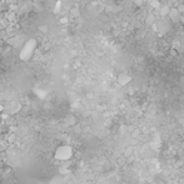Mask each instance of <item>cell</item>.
<instances>
[{
  "instance_id": "6da1fadb",
  "label": "cell",
  "mask_w": 184,
  "mask_h": 184,
  "mask_svg": "<svg viewBox=\"0 0 184 184\" xmlns=\"http://www.w3.org/2000/svg\"><path fill=\"white\" fill-rule=\"evenodd\" d=\"M36 47H38V43L35 39L31 38V39L26 40L24 45H23L21 50L19 51V58H20V60H23V62H29L33 58L34 53L36 50Z\"/></svg>"
},
{
  "instance_id": "7a4b0ae2",
  "label": "cell",
  "mask_w": 184,
  "mask_h": 184,
  "mask_svg": "<svg viewBox=\"0 0 184 184\" xmlns=\"http://www.w3.org/2000/svg\"><path fill=\"white\" fill-rule=\"evenodd\" d=\"M73 154H74V150L70 145H59L58 148L55 149L54 152V158L58 161H62V163H65V161L70 160L73 158Z\"/></svg>"
},
{
  "instance_id": "3957f363",
  "label": "cell",
  "mask_w": 184,
  "mask_h": 184,
  "mask_svg": "<svg viewBox=\"0 0 184 184\" xmlns=\"http://www.w3.org/2000/svg\"><path fill=\"white\" fill-rule=\"evenodd\" d=\"M21 109V105L18 103V101H13V103H10L9 105H6V107H4V111L8 113V114H15V113H18L19 110Z\"/></svg>"
},
{
  "instance_id": "277c9868",
  "label": "cell",
  "mask_w": 184,
  "mask_h": 184,
  "mask_svg": "<svg viewBox=\"0 0 184 184\" xmlns=\"http://www.w3.org/2000/svg\"><path fill=\"white\" fill-rule=\"evenodd\" d=\"M116 80H118L119 85L127 86V85L131 81V77H130L129 74H127V73H120V74L118 75V78H116Z\"/></svg>"
},
{
  "instance_id": "5b68a950",
  "label": "cell",
  "mask_w": 184,
  "mask_h": 184,
  "mask_svg": "<svg viewBox=\"0 0 184 184\" xmlns=\"http://www.w3.org/2000/svg\"><path fill=\"white\" fill-rule=\"evenodd\" d=\"M168 18L170 19L172 23H179V21H180V18H182V15L179 14V11L176 10V8H170V10H169V14H168Z\"/></svg>"
},
{
  "instance_id": "8992f818",
  "label": "cell",
  "mask_w": 184,
  "mask_h": 184,
  "mask_svg": "<svg viewBox=\"0 0 184 184\" xmlns=\"http://www.w3.org/2000/svg\"><path fill=\"white\" fill-rule=\"evenodd\" d=\"M158 24V31H163V33H167V31H169L170 30V25L168 24L165 20H163V21H160V23H157Z\"/></svg>"
},
{
  "instance_id": "52a82bcc",
  "label": "cell",
  "mask_w": 184,
  "mask_h": 184,
  "mask_svg": "<svg viewBox=\"0 0 184 184\" xmlns=\"http://www.w3.org/2000/svg\"><path fill=\"white\" fill-rule=\"evenodd\" d=\"M169 10H170V8H169L168 5H163L159 8V15L161 18H167L168 14H169Z\"/></svg>"
},
{
  "instance_id": "ba28073f",
  "label": "cell",
  "mask_w": 184,
  "mask_h": 184,
  "mask_svg": "<svg viewBox=\"0 0 184 184\" xmlns=\"http://www.w3.org/2000/svg\"><path fill=\"white\" fill-rule=\"evenodd\" d=\"M70 15H71V18H79L81 15L80 13V9H79L78 6H74V8H71V10H70Z\"/></svg>"
},
{
  "instance_id": "9c48e42d",
  "label": "cell",
  "mask_w": 184,
  "mask_h": 184,
  "mask_svg": "<svg viewBox=\"0 0 184 184\" xmlns=\"http://www.w3.org/2000/svg\"><path fill=\"white\" fill-rule=\"evenodd\" d=\"M65 124L66 125H73V124H75V116L74 115H68L65 118Z\"/></svg>"
},
{
  "instance_id": "30bf717a",
  "label": "cell",
  "mask_w": 184,
  "mask_h": 184,
  "mask_svg": "<svg viewBox=\"0 0 184 184\" xmlns=\"http://www.w3.org/2000/svg\"><path fill=\"white\" fill-rule=\"evenodd\" d=\"M145 23H146V25H150L152 26L154 23H155V18H154V15H148V16H146V19H145Z\"/></svg>"
},
{
  "instance_id": "8fae6325",
  "label": "cell",
  "mask_w": 184,
  "mask_h": 184,
  "mask_svg": "<svg viewBox=\"0 0 184 184\" xmlns=\"http://www.w3.org/2000/svg\"><path fill=\"white\" fill-rule=\"evenodd\" d=\"M39 31H40V33H43V34H47V33L49 31V26H48V25H45V24L40 25V26H39Z\"/></svg>"
},
{
  "instance_id": "7c38bea8",
  "label": "cell",
  "mask_w": 184,
  "mask_h": 184,
  "mask_svg": "<svg viewBox=\"0 0 184 184\" xmlns=\"http://www.w3.org/2000/svg\"><path fill=\"white\" fill-rule=\"evenodd\" d=\"M176 10L179 11V14H180V15L184 14V4H179V5L176 6Z\"/></svg>"
},
{
  "instance_id": "4fadbf2b",
  "label": "cell",
  "mask_w": 184,
  "mask_h": 184,
  "mask_svg": "<svg viewBox=\"0 0 184 184\" xmlns=\"http://www.w3.org/2000/svg\"><path fill=\"white\" fill-rule=\"evenodd\" d=\"M133 3L137 5L138 8H140V6H143V4H144V1L143 0H133Z\"/></svg>"
},
{
  "instance_id": "5bb4252c",
  "label": "cell",
  "mask_w": 184,
  "mask_h": 184,
  "mask_svg": "<svg viewBox=\"0 0 184 184\" xmlns=\"http://www.w3.org/2000/svg\"><path fill=\"white\" fill-rule=\"evenodd\" d=\"M170 54H172L173 56H175L176 54H178V51H176V50H175V49H174V48H172V49H170Z\"/></svg>"
},
{
  "instance_id": "9a60e30c",
  "label": "cell",
  "mask_w": 184,
  "mask_h": 184,
  "mask_svg": "<svg viewBox=\"0 0 184 184\" xmlns=\"http://www.w3.org/2000/svg\"><path fill=\"white\" fill-rule=\"evenodd\" d=\"M152 29H153V31H158V24L157 23H154V24L152 25Z\"/></svg>"
},
{
  "instance_id": "2e32d148",
  "label": "cell",
  "mask_w": 184,
  "mask_h": 184,
  "mask_svg": "<svg viewBox=\"0 0 184 184\" xmlns=\"http://www.w3.org/2000/svg\"><path fill=\"white\" fill-rule=\"evenodd\" d=\"M60 172H63V174H66V173H69V169H65L64 167L60 168Z\"/></svg>"
},
{
  "instance_id": "e0dca14e",
  "label": "cell",
  "mask_w": 184,
  "mask_h": 184,
  "mask_svg": "<svg viewBox=\"0 0 184 184\" xmlns=\"http://www.w3.org/2000/svg\"><path fill=\"white\" fill-rule=\"evenodd\" d=\"M3 113H4V105L0 104V114H3Z\"/></svg>"
},
{
  "instance_id": "ac0fdd59",
  "label": "cell",
  "mask_w": 184,
  "mask_h": 184,
  "mask_svg": "<svg viewBox=\"0 0 184 184\" xmlns=\"http://www.w3.org/2000/svg\"><path fill=\"white\" fill-rule=\"evenodd\" d=\"M153 6H159V3H158V1H155V0H153Z\"/></svg>"
},
{
  "instance_id": "d6986e66",
  "label": "cell",
  "mask_w": 184,
  "mask_h": 184,
  "mask_svg": "<svg viewBox=\"0 0 184 184\" xmlns=\"http://www.w3.org/2000/svg\"><path fill=\"white\" fill-rule=\"evenodd\" d=\"M180 84H182V85L184 86V77H182V78H180Z\"/></svg>"
},
{
  "instance_id": "ffe728a7",
  "label": "cell",
  "mask_w": 184,
  "mask_h": 184,
  "mask_svg": "<svg viewBox=\"0 0 184 184\" xmlns=\"http://www.w3.org/2000/svg\"><path fill=\"white\" fill-rule=\"evenodd\" d=\"M60 21H62V23H66V21H68V19H66V18H64V19H60Z\"/></svg>"
},
{
  "instance_id": "44dd1931",
  "label": "cell",
  "mask_w": 184,
  "mask_h": 184,
  "mask_svg": "<svg viewBox=\"0 0 184 184\" xmlns=\"http://www.w3.org/2000/svg\"><path fill=\"white\" fill-rule=\"evenodd\" d=\"M1 133H3V124L0 123V134H1Z\"/></svg>"
},
{
  "instance_id": "7402d4cb",
  "label": "cell",
  "mask_w": 184,
  "mask_h": 184,
  "mask_svg": "<svg viewBox=\"0 0 184 184\" xmlns=\"http://www.w3.org/2000/svg\"><path fill=\"white\" fill-rule=\"evenodd\" d=\"M0 13H1V3H0Z\"/></svg>"
}]
</instances>
